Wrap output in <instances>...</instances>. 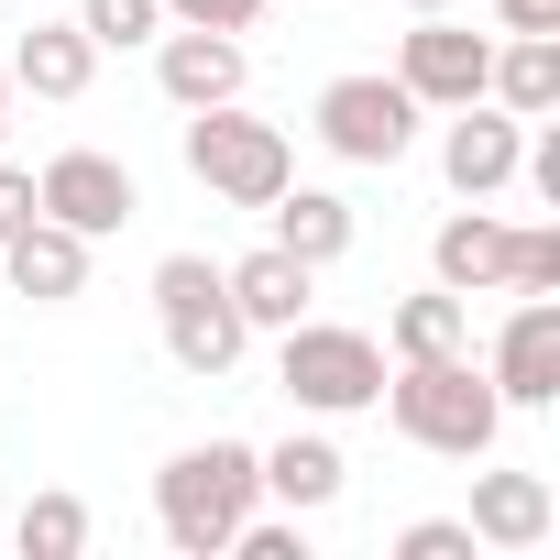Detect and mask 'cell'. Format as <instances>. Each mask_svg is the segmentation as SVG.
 Instances as JSON below:
<instances>
[{"instance_id":"obj_20","label":"cell","mask_w":560,"mask_h":560,"mask_svg":"<svg viewBox=\"0 0 560 560\" xmlns=\"http://www.w3.org/2000/svg\"><path fill=\"white\" fill-rule=\"evenodd\" d=\"M385 352H396V363L472 352V298H451V287H429V298H396V319H385Z\"/></svg>"},{"instance_id":"obj_1","label":"cell","mask_w":560,"mask_h":560,"mask_svg":"<svg viewBox=\"0 0 560 560\" xmlns=\"http://www.w3.org/2000/svg\"><path fill=\"white\" fill-rule=\"evenodd\" d=\"M385 418H396V440L407 451H429V462H483L494 451V429H505V396H494V374L472 363V352H429V363H385V396H374Z\"/></svg>"},{"instance_id":"obj_11","label":"cell","mask_w":560,"mask_h":560,"mask_svg":"<svg viewBox=\"0 0 560 560\" xmlns=\"http://www.w3.org/2000/svg\"><path fill=\"white\" fill-rule=\"evenodd\" d=\"M242 78H253L242 34H209V23H165L154 34V89L176 110H220V100H242Z\"/></svg>"},{"instance_id":"obj_27","label":"cell","mask_w":560,"mask_h":560,"mask_svg":"<svg viewBox=\"0 0 560 560\" xmlns=\"http://www.w3.org/2000/svg\"><path fill=\"white\" fill-rule=\"evenodd\" d=\"M34 209H45V198H34V176H23L12 154H0V242H12V231H23Z\"/></svg>"},{"instance_id":"obj_24","label":"cell","mask_w":560,"mask_h":560,"mask_svg":"<svg viewBox=\"0 0 560 560\" xmlns=\"http://www.w3.org/2000/svg\"><path fill=\"white\" fill-rule=\"evenodd\" d=\"M231 560H308V516H242Z\"/></svg>"},{"instance_id":"obj_17","label":"cell","mask_w":560,"mask_h":560,"mask_svg":"<svg viewBox=\"0 0 560 560\" xmlns=\"http://www.w3.org/2000/svg\"><path fill=\"white\" fill-rule=\"evenodd\" d=\"M0 67H12V89H34V100H56V110H67V100H89L100 45H89V34H78V12H67V23H34Z\"/></svg>"},{"instance_id":"obj_9","label":"cell","mask_w":560,"mask_h":560,"mask_svg":"<svg viewBox=\"0 0 560 560\" xmlns=\"http://www.w3.org/2000/svg\"><path fill=\"white\" fill-rule=\"evenodd\" d=\"M516 154H527V121L516 110H494V100L440 110V176H451V198H505L516 187Z\"/></svg>"},{"instance_id":"obj_18","label":"cell","mask_w":560,"mask_h":560,"mask_svg":"<svg viewBox=\"0 0 560 560\" xmlns=\"http://www.w3.org/2000/svg\"><path fill=\"white\" fill-rule=\"evenodd\" d=\"M264 220H275V242H287L298 264H319V275L352 253V198H341V187H298V176H287V187L264 198Z\"/></svg>"},{"instance_id":"obj_3","label":"cell","mask_w":560,"mask_h":560,"mask_svg":"<svg viewBox=\"0 0 560 560\" xmlns=\"http://www.w3.org/2000/svg\"><path fill=\"white\" fill-rule=\"evenodd\" d=\"M154 330H165V363L198 374V385H220V374L253 352V330H242V308H231V275H220L209 253H165V264H154Z\"/></svg>"},{"instance_id":"obj_6","label":"cell","mask_w":560,"mask_h":560,"mask_svg":"<svg viewBox=\"0 0 560 560\" xmlns=\"http://www.w3.org/2000/svg\"><path fill=\"white\" fill-rule=\"evenodd\" d=\"M418 100L385 78V67H352V78H330L319 89V143L341 154V165H407L418 154Z\"/></svg>"},{"instance_id":"obj_21","label":"cell","mask_w":560,"mask_h":560,"mask_svg":"<svg viewBox=\"0 0 560 560\" xmlns=\"http://www.w3.org/2000/svg\"><path fill=\"white\" fill-rule=\"evenodd\" d=\"M23 560H89V538H100V516L78 505V494H23V516L0 527Z\"/></svg>"},{"instance_id":"obj_10","label":"cell","mask_w":560,"mask_h":560,"mask_svg":"<svg viewBox=\"0 0 560 560\" xmlns=\"http://www.w3.org/2000/svg\"><path fill=\"white\" fill-rule=\"evenodd\" d=\"M483 374H494V396H505V418L527 407H560V298H516L505 308V330H494V352H483Z\"/></svg>"},{"instance_id":"obj_28","label":"cell","mask_w":560,"mask_h":560,"mask_svg":"<svg viewBox=\"0 0 560 560\" xmlns=\"http://www.w3.org/2000/svg\"><path fill=\"white\" fill-rule=\"evenodd\" d=\"M494 34H560V0H494Z\"/></svg>"},{"instance_id":"obj_23","label":"cell","mask_w":560,"mask_h":560,"mask_svg":"<svg viewBox=\"0 0 560 560\" xmlns=\"http://www.w3.org/2000/svg\"><path fill=\"white\" fill-rule=\"evenodd\" d=\"M505 298H560V220H527L505 242Z\"/></svg>"},{"instance_id":"obj_2","label":"cell","mask_w":560,"mask_h":560,"mask_svg":"<svg viewBox=\"0 0 560 560\" xmlns=\"http://www.w3.org/2000/svg\"><path fill=\"white\" fill-rule=\"evenodd\" d=\"M264 505V472H253V440H198L154 472V527L176 560H231V527Z\"/></svg>"},{"instance_id":"obj_30","label":"cell","mask_w":560,"mask_h":560,"mask_svg":"<svg viewBox=\"0 0 560 560\" xmlns=\"http://www.w3.org/2000/svg\"><path fill=\"white\" fill-rule=\"evenodd\" d=\"M407 12H451V0H407Z\"/></svg>"},{"instance_id":"obj_16","label":"cell","mask_w":560,"mask_h":560,"mask_svg":"<svg viewBox=\"0 0 560 560\" xmlns=\"http://www.w3.org/2000/svg\"><path fill=\"white\" fill-rule=\"evenodd\" d=\"M253 472H264V494L287 505V516H319V505H341V440L330 429H287L275 451H253Z\"/></svg>"},{"instance_id":"obj_5","label":"cell","mask_w":560,"mask_h":560,"mask_svg":"<svg viewBox=\"0 0 560 560\" xmlns=\"http://www.w3.org/2000/svg\"><path fill=\"white\" fill-rule=\"evenodd\" d=\"M176 154H187V176H198L220 209H264L275 187L298 176V143H287V121H253L242 100H220V110H187Z\"/></svg>"},{"instance_id":"obj_13","label":"cell","mask_w":560,"mask_h":560,"mask_svg":"<svg viewBox=\"0 0 560 560\" xmlns=\"http://www.w3.org/2000/svg\"><path fill=\"white\" fill-rule=\"evenodd\" d=\"M505 242H516V220H494L483 198H462V209L429 231V287H451V298H505Z\"/></svg>"},{"instance_id":"obj_29","label":"cell","mask_w":560,"mask_h":560,"mask_svg":"<svg viewBox=\"0 0 560 560\" xmlns=\"http://www.w3.org/2000/svg\"><path fill=\"white\" fill-rule=\"evenodd\" d=\"M0 143H12V67H0Z\"/></svg>"},{"instance_id":"obj_26","label":"cell","mask_w":560,"mask_h":560,"mask_svg":"<svg viewBox=\"0 0 560 560\" xmlns=\"http://www.w3.org/2000/svg\"><path fill=\"white\" fill-rule=\"evenodd\" d=\"M165 23H209V34H253L264 0H165Z\"/></svg>"},{"instance_id":"obj_19","label":"cell","mask_w":560,"mask_h":560,"mask_svg":"<svg viewBox=\"0 0 560 560\" xmlns=\"http://www.w3.org/2000/svg\"><path fill=\"white\" fill-rule=\"evenodd\" d=\"M483 100L516 110V121H549L560 110V34H505L494 67H483Z\"/></svg>"},{"instance_id":"obj_7","label":"cell","mask_w":560,"mask_h":560,"mask_svg":"<svg viewBox=\"0 0 560 560\" xmlns=\"http://www.w3.org/2000/svg\"><path fill=\"white\" fill-rule=\"evenodd\" d=\"M483 67H494V34H472V23H451V12H418V23L396 34V89H407L418 110L483 100Z\"/></svg>"},{"instance_id":"obj_22","label":"cell","mask_w":560,"mask_h":560,"mask_svg":"<svg viewBox=\"0 0 560 560\" xmlns=\"http://www.w3.org/2000/svg\"><path fill=\"white\" fill-rule=\"evenodd\" d=\"M78 34H89L100 56H132V45L165 34V0H78Z\"/></svg>"},{"instance_id":"obj_12","label":"cell","mask_w":560,"mask_h":560,"mask_svg":"<svg viewBox=\"0 0 560 560\" xmlns=\"http://www.w3.org/2000/svg\"><path fill=\"white\" fill-rule=\"evenodd\" d=\"M89 231H67V220H23L12 242H0V275H12V298H34V308H67V298H89Z\"/></svg>"},{"instance_id":"obj_4","label":"cell","mask_w":560,"mask_h":560,"mask_svg":"<svg viewBox=\"0 0 560 560\" xmlns=\"http://www.w3.org/2000/svg\"><path fill=\"white\" fill-rule=\"evenodd\" d=\"M275 385H287L298 418H363L385 396V341L341 319H287L275 330Z\"/></svg>"},{"instance_id":"obj_25","label":"cell","mask_w":560,"mask_h":560,"mask_svg":"<svg viewBox=\"0 0 560 560\" xmlns=\"http://www.w3.org/2000/svg\"><path fill=\"white\" fill-rule=\"evenodd\" d=\"M396 560H472V527L462 516H418V527H396Z\"/></svg>"},{"instance_id":"obj_15","label":"cell","mask_w":560,"mask_h":560,"mask_svg":"<svg viewBox=\"0 0 560 560\" xmlns=\"http://www.w3.org/2000/svg\"><path fill=\"white\" fill-rule=\"evenodd\" d=\"M231 275V308H242V330H287V319H308V298H319V264H298L287 242H253L242 264H220Z\"/></svg>"},{"instance_id":"obj_8","label":"cell","mask_w":560,"mask_h":560,"mask_svg":"<svg viewBox=\"0 0 560 560\" xmlns=\"http://www.w3.org/2000/svg\"><path fill=\"white\" fill-rule=\"evenodd\" d=\"M34 198H45V220H67V231H89V242H110V231H132V220H143L132 165H121V154H100V143H67V154L34 176Z\"/></svg>"},{"instance_id":"obj_14","label":"cell","mask_w":560,"mask_h":560,"mask_svg":"<svg viewBox=\"0 0 560 560\" xmlns=\"http://www.w3.org/2000/svg\"><path fill=\"white\" fill-rule=\"evenodd\" d=\"M472 549H549V527H560V494H549V472H472Z\"/></svg>"}]
</instances>
